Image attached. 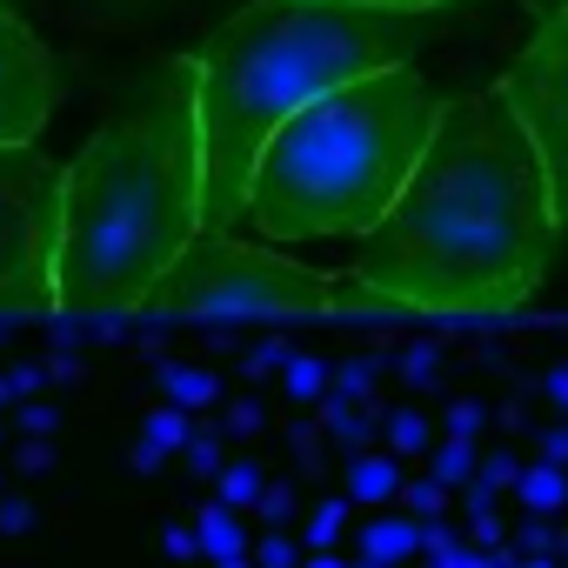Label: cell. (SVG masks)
<instances>
[{
  "label": "cell",
  "mask_w": 568,
  "mask_h": 568,
  "mask_svg": "<svg viewBox=\"0 0 568 568\" xmlns=\"http://www.w3.org/2000/svg\"><path fill=\"white\" fill-rule=\"evenodd\" d=\"M207 548H214V555H221V561H234V555H241V535H234V521H227V515H221V508H214V515H207Z\"/></svg>",
  "instance_id": "obj_10"
},
{
  "label": "cell",
  "mask_w": 568,
  "mask_h": 568,
  "mask_svg": "<svg viewBox=\"0 0 568 568\" xmlns=\"http://www.w3.org/2000/svg\"><path fill=\"white\" fill-rule=\"evenodd\" d=\"M355 8H388V14H442V8H462V0H355Z\"/></svg>",
  "instance_id": "obj_12"
},
{
  "label": "cell",
  "mask_w": 568,
  "mask_h": 568,
  "mask_svg": "<svg viewBox=\"0 0 568 568\" xmlns=\"http://www.w3.org/2000/svg\"><path fill=\"white\" fill-rule=\"evenodd\" d=\"M388 488H395V475H388L382 462H368V468L355 475V495H388Z\"/></svg>",
  "instance_id": "obj_13"
},
{
  "label": "cell",
  "mask_w": 568,
  "mask_h": 568,
  "mask_svg": "<svg viewBox=\"0 0 568 568\" xmlns=\"http://www.w3.org/2000/svg\"><path fill=\"white\" fill-rule=\"evenodd\" d=\"M194 81H201L194 61H148L108 108L81 161H68L61 308L74 315L148 308L154 281L207 227Z\"/></svg>",
  "instance_id": "obj_2"
},
{
  "label": "cell",
  "mask_w": 568,
  "mask_h": 568,
  "mask_svg": "<svg viewBox=\"0 0 568 568\" xmlns=\"http://www.w3.org/2000/svg\"><path fill=\"white\" fill-rule=\"evenodd\" d=\"M455 475H468V448H462V442L442 448V481H455Z\"/></svg>",
  "instance_id": "obj_15"
},
{
  "label": "cell",
  "mask_w": 568,
  "mask_h": 568,
  "mask_svg": "<svg viewBox=\"0 0 568 568\" xmlns=\"http://www.w3.org/2000/svg\"><path fill=\"white\" fill-rule=\"evenodd\" d=\"M328 302H335V274L247 247L234 241V227H201L148 295V308L168 315H315Z\"/></svg>",
  "instance_id": "obj_5"
},
{
  "label": "cell",
  "mask_w": 568,
  "mask_h": 568,
  "mask_svg": "<svg viewBox=\"0 0 568 568\" xmlns=\"http://www.w3.org/2000/svg\"><path fill=\"white\" fill-rule=\"evenodd\" d=\"M561 241L548 168L501 101L462 94L442 101L435 141L362 241L355 274H335L342 308H428V315H508L535 302Z\"/></svg>",
  "instance_id": "obj_1"
},
{
  "label": "cell",
  "mask_w": 568,
  "mask_h": 568,
  "mask_svg": "<svg viewBox=\"0 0 568 568\" xmlns=\"http://www.w3.org/2000/svg\"><path fill=\"white\" fill-rule=\"evenodd\" d=\"M61 161H48L34 141L0 148V315L61 308Z\"/></svg>",
  "instance_id": "obj_6"
},
{
  "label": "cell",
  "mask_w": 568,
  "mask_h": 568,
  "mask_svg": "<svg viewBox=\"0 0 568 568\" xmlns=\"http://www.w3.org/2000/svg\"><path fill=\"white\" fill-rule=\"evenodd\" d=\"M368 568H382V561H368Z\"/></svg>",
  "instance_id": "obj_21"
},
{
  "label": "cell",
  "mask_w": 568,
  "mask_h": 568,
  "mask_svg": "<svg viewBox=\"0 0 568 568\" xmlns=\"http://www.w3.org/2000/svg\"><path fill=\"white\" fill-rule=\"evenodd\" d=\"M408 541H415V535H408V528H402V521H382V528H375V535H368V561H382V555H402V548H408Z\"/></svg>",
  "instance_id": "obj_11"
},
{
  "label": "cell",
  "mask_w": 568,
  "mask_h": 568,
  "mask_svg": "<svg viewBox=\"0 0 568 568\" xmlns=\"http://www.w3.org/2000/svg\"><path fill=\"white\" fill-rule=\"evenodd\" d=\"M261 561H267V568H288V541H267V548H261Z\"/></svg>",
  "instance_id": "obj_17"
},
{
  "label": "cell",
  "mask_w": 568,
  "mask_h": 568,
  "mask_svg": "<svg viewBox=\"0 0 568 568\" xmlns=\"http://www.w3.org/2000/svg\"><path fill=\"white\" fill-rule=\"evenodd\" d=\"M501 101L528 128V141H535V154L548 168L555 214L568 221V14H555V21L535 28V41L501 74Z\"/></svg>",
  "instance_id": "obj_7"
},
{
  "label": "cell",
  "mask_w": 568,
  "mask_h": 568,
  "mask_svg": "<svg viewBox=\"0 0 568 568\" xmlns=\"http://www.w3.org/2000/svg\"><path fill=\"white\" fill-rule=\"evenodd\" d=\"M521 495H528V508H561V501H568V481H561L555 468H535V475L521 481Z\"/></svg>",
  "instance_id": "obj_9"
},
{
  "label": "cell",
  "mask_w": 568,
  "mask_h": 568,
  "mask_svg": "<svg viewBox=\"0 0 568 568\" xmlns=\"http://www.w3.org/2000/svg\"><path fill=\"white\" fill-rule=\"evenodd\" d=\"M528 568H548V561H528Z\"/></svg>",
  "instance_id": "obj_20"
},
{
  "label": "cell",
  "mask_w": 568,
  "mask_h": 568,
  "mask_svg": "<svg viewBox=\"0 0 568 568\" xmlns=\"http://www.w3.org/2000/svg\"><path fill=\"white\" fill-rule=\"evenodd\" d=\"M54 101H61L54 54L41 48V34H34L21 14L0 8V148L41 141Z\"/></svg>",
  "instance_id": "obj_8"
},
{
  "label": "cell",
  "mask_w": 568,
  "mask_h": 568,
  "mask_svg": "<svg viewBox=\"0 0 568 568\" xmlns=\"http://www.w3.org/2000/svg\"><path fill=\"white\" fill-rule=\"evenodd\" d=\"M114 8H134V0H114Z\"/></svg>",
  "instance_id": "obj_19"
},
{
  "label": "cell",
  "mask_w": 568,
  "mask_h": 568,
  "mask_svg": "<svg viewBox=\"0 0 568 568\" xmlns=\"http://www.w3.org/2000/svg\"><path fill=\"white\" fill-rule=\"evenodd\" d=\"M315 568H342V561H315Z\"/></svg>",
  "instance_id": "obj_18"
},
{
  "label": "cell",
  "mask_w": 568,
  "mask_h": 568,
  "mask_svg": "<svg viewBox=\"0 0 568 568\" xmlns=\"http://www.w3.org/2000/svg\"><path fill=\"white\" fill-rule=\"evenodd\" d=\"M168 388H174L181 402H207V395H214V382H207V375H174Z\"/></svg>",
  "instance_id": "obj_14"
},
{
  "label": "cell",
  "mask_w": 568,
  "mask_h": 568,
  "mask_svg": "<svg viewBox=\"0 0 568 568\" xmlns=\"http://www.w3.org/2000/svg\"><path fill=\"white\" fill-rule=\"evenodd\" d=\"M528 14H535V28H541V21H555V14H568V0H528Z\"/></svg>",
  "instance_id": "obj_16"
},
{
  "label": "cell",
  "mask_w": 568,
  "mask_h": 568,
  "mask_svg": "<svg viewBox=\"0 0 568 568\" xmlns=\"http://www.w3.org/2000/svg\"><path fill=\"white\" fill-rule=\"evenodd\" d=\"M435 121L442 101L408 61L328 88L261 148L241 227L261 241H368L415 181Z\"/></svg>",
  "instance_id": "obj_4"
},
{
  "label": "cell",
  "mask_w": 568,
  "mask_h": 568,
  "mask_svg": "<svg viewBox=\"0 0 568 568\" xmlns=\"http://www.w3.org/2000/svg\"><path fill=\"white\" fill-rule=\"evenodd\" d=\"M422 21L428 14H388V8H355V0H254V8L227 14L194 54L207 227H241L254 161L281 121H295L328 88L408 61Z\"/></svg>",
  "instance_id": "obj_3"
}]
</instances>
